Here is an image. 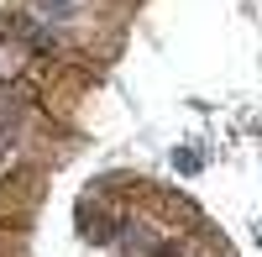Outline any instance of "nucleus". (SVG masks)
I'll return each mask as SVG.
<instances>
[{
    "instance_id": "obj_1",
    "label": "nucleus",
    "mask_w": 262,
    "mask_h": 257,
    "mask_svg": "<svg viewBox=\"0 0 262 257\" xmlns=\"http://www.w3.org/2000/svg\"><path fill=\"white\" fill-rule=\"evenodd\" d=\"M37 11H42V16H58V21H63V16L74 11V0H37Z\"/></svg>"
}]
</instances>
